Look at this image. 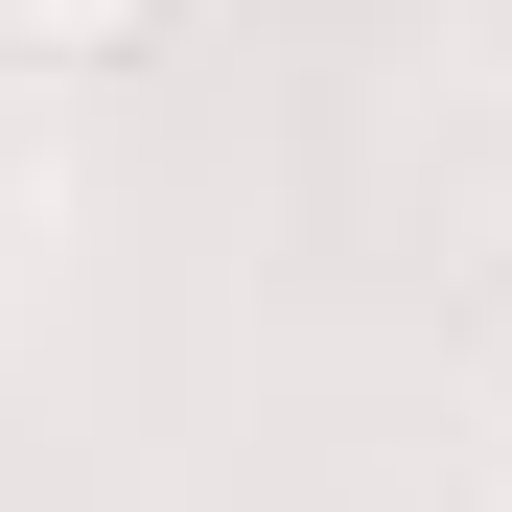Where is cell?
<instances>
[{
	"label": "cell",
	"instance_id": "1",
	"mask_svg": "<svg viewBox=\"0 0 512 512\" xmlns=\"http://www.w3.org/2000/svg\"><path fill=\"white\" fill-rule=\"evenodd\" d=\"M163 24H187V0H0V47H24V70H140Z\"/></svg>",
	"mask_w": 512,
	"mask_h": 512
}]
</instances>
